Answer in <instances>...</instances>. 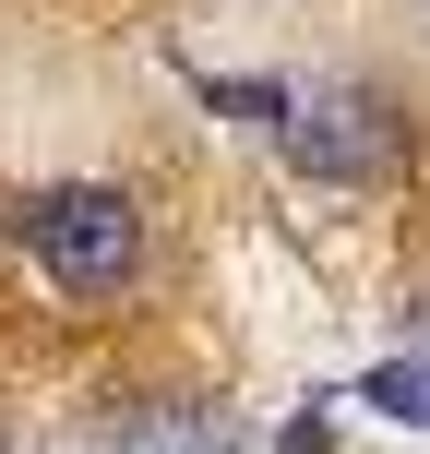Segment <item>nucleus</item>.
Returning <instances> with one entry per match:
<instances>
[{
  "label": "nucleus",
  "instance_id": "4",
  "mask_svg": "<svg viewBox=\"0 0 430 454\" xmlns=\"http://www.w3.org/2000/svg\"><path fill=\"white\" fill-rule=\"evenodd\" d=\"M359 407L395 419V431H430V359H383V371L359 383Z\"/></svg>",
  "mask_w": 430,
  "mask_h": 454
},
{
  "label": "nucleus",
  "instance_id": "3",
  "mask_svg": "<svg viewBox=\"0 0 430 454\" xmlns=\"http://www.w3.org/2000/svg\"><path fill=\"white\" fill-rule=\"evenodd\" d=\"M120 454H227V419L215 407H168V419H132Z\"/></svg>",
  "mask_w": 430,
  "mask_h": 454
},
{
  "label": "nucleus",
  "instance_id": "1",
  "mask_svg": "<svg viewBox=\"0 0 430 454\" xmlns=\"http://www.w3.org/2000/svg\"><path fill=\"white\" fill-rule=\"evenodd\" d=\"M12 239L36 251V275L60 299H120L144 275V215H132V192H108V180L24 192V204H12Z\"/></svg>",
  "mask_w": 430,
  "mask_h": 454
},
{
  "label": "nucleus",
  "instance_id": "2",
  "mask_svg": "<svg viewBox=\"0 0 430 454\" xmlns=\"http://www.w3.org/2000/svg\"><path fill=\"white\" fill-rule=\"evenodd\" d=\"M287 168H311V180L359 192V180H395L407 168V108L371 84H323V96H287Z\"/></svg>",
  "mask_w": 430,
  "mask_h": 454
}]
</instances>
